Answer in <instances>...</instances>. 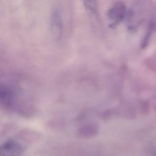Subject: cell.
I'll list each match as a JSON object with an SVG mask.
<instances>
[{
	"label": "cell",
	"mask_w": 156,
	"mask_h": 156,
	"mask_svg": "<svg viewBox=\"0 0 156 156\" xmlns=\"http://www.w3.org/2000/svg\"><path fill=\"white\" fill-rule=\"evenodd\" d=\"M24 148L20 142L13 139L9 140L4 142L0 148L1 155L16 156L24 151Z\"/></svg>",
	"instance_id": "cell-1"
},
{
	"label": "cell",
	"mask_w": 156,
	"mask_h": 156,
	"mask_svg": "<svg viewBox=\"0 0 156 156\" xmlns=\"http://www.w3.org/2000/svg\"><path fill=\"white\" fill-rule=\"evenodd\" d=\"M51 30L53 37L56 40L60 39L63 32L62 14L59 10H55L51 16Z\"/></svg>",
	"instance_id": "cell-2"
},
{
	"label": "cell",
	"mask_w": 156,
	"mask_h": 156,
	"mask_svg": "<svg viewBox=\"0 0 156 156\" xmlns=\"http://www.w3.org/2000/svg\"><path fill=\"white\" fill-rule=\"evenodd\" d=\"M14 92L9 87L5 85L1 86L0 88V101L2 105L7 110L12 109L15 102Z\"/></svg>",
	"instance_id": "cell-3"
},
{
	"label": "cell",
	"mask_w": 156,
	"mask_h": 156,
	"mask_svg": "<svg viewBox=\"0 0 156 156\" xmlns=\"http://www.w3.org/2000/svg\"><path fill=\"white\" fill-rule=\"evenodd\" d=\"M97 130V126L94 124H87L79 129L78 135L84 138L92 137L96 134Z\"/></svg>",
	"instance_id": "cell-4"
},
{
	"label": "cell",
	"mask_w": 156,
	"mask_h": 156,
	"mask_svg": "<svg viewBox=\"0 0 156 156\" xmlns=\"http://www.w3.org/2000/svg\"><path fill=\"white\" fill-rule=\"evenodd\" d=\"M85 8L88 13L93 14L96 11L95 0H83Z\"/></svg>",
	"instance_id": "cell-5"
}]
</instances>
